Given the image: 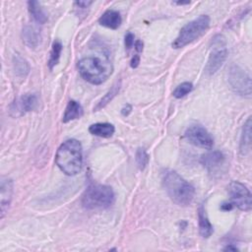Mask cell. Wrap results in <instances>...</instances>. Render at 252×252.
I'll return each instance as SVG.
<instances>
[{
  "instance_id": "obj_23",
  "label": "cell",
  "mask_w": 252,
  "mask_h": 252,
  "mask_svg": "<svg viewBox=\"0 0 252 252\" xmlns=\"http://www.w3.org/2000/svg\"><path fill=\"white\" fill-rule=\"evenodd\" d=\"M193 89V85L190 82H184L176 87V89L173 91L172 94L176 98H181L185 96L187 94H189Z\"/></svg>"
},
{
  "instance_id": "obj_20",
  "label": "cell",
  "mask_w": 252,
  "mask_h": 252,
  "mask_svg": "<svg viewBox=\"0 0 252 252\" xmlns=\"http://www.w3.org/2000/svg\"><path fill=\"white\" fill-rule=\"evenodd\" d=\"M28 9L31 16L36 23L42 25L47 21V16L37 1H29Z\"/></svg>"
},
{
  "instance_id": "obj_17",
  "label": "cell",
  "mask_w": 252,
  "mask_h": 252,
  "mask_svg": "<svg viewBox=\"0 0 252 252\" xmlns=\"http://www.w3.org/2000/svg\"><path fill=\"white\" fill-rule=\"evenodd\" d=\"M91 134L102 138H109L114 134L115 128L110 123H94L89 128Z\"/></svg>"
},
{
  "instance_id": "obj_32",
  "label": "cell",
  "mask_w": 252,
  "mask_h": 252,
  "mask_svg": "<svg viewBox=\"0 0 252 252\" xmlns=\"http://www.w3.org/2000/svg\"><path fill=\"white\" fill-rule=\"evenodd\" d=\"M190 2L189 1H186V2H176V4L178 5H185V4H189Z\"/></svg>"
},
{
  "instance_id": "obj_22",
  "label": "cell",
  "mask_w": 252,
  "mask_h": 252,
  "mask_svg": "<svg viewBox=\"0 0 252 252\" xmlns=\"http://www.w3.org/2000/svg\"><path fill=\"white\" fill-rule=\"evenodd\" d=\"M119 89H120V84L116 83V84L111 88V90H109V91L105 94V95H104L103 97H101V99L98 101V103H97V105L95 106L94 109H95V110H98V109L104 107L108 102H110V100H112V98L117 94Z\"/></svg>"
},
{
  "instance_id": "obj_6",
  "label": "cell",
  "mask_w": 252,
  "mask_h": 252,
  "mask_svg": "<svg viewBox=\"0 0 252 252\" xmlns=\"http://www.w3.org/2000/svg\"><path fill=\"white\" fill-rule=\"evenodd\" d=\"M227 57L226 40L222 34H216L211 41V51L205 68L208 75L215 74Z\"/></svg>"
},
{
  "instance_id": "obj_28",
  "label": "cell",
  "mask_w": 252,
  "mask_h": 252,
  "mask_svg": "<svg viewBox=\"0 0 252 252\" xmlns=\"http://www.w3.org/2000/svg\"><path fill=\"white\" fill-rule=\"evenodd\" d=\"M233 204L232 203H223L220 205V210L221 211H224V212H228L230 210H232L233 208Z\"/></svg>"
},
{
  "instance_id": "obj_4",
  "label": "cell",
  "mask_w": 252,
  "mask_h": 252,
  "mask_svg": "<svg viewBox=\"0 0 252 252\" xmlns=\"http://www.w3.org/2000/svg\"><path fill=\"white\" fill-rule=\"evenodd\" d=\"M114 199L115 195L110 186L92 184L82 196V205L87 210H102L110 207Z\"/></svg>"
},
{
  "instance_id": "obj_21",
  "label": "cell",
  "mask_w": 252,
  "mask_h": 252,
  "mask_svg": "<svg viewBox=\"0 0 252 252\" xmlns=\"http://www.w3.org/2000/svg\"><path fill=\"white\" fill-rule=\"evenodd\" d=\"M62 48H63V46H62V43L60 40L56 39L53 41L52 48L50 51V57L48 60V67L50 70H52L53 67H55V65L58 64Z\"/></svg>"
},
{
  "instance_id": "obj_18",
  "label": "cell",
  "mask_w": 252,
  "mask_h": 252,
  "mask_svg": "<svg viewBox=\"0 0 252 252\" xmlns=\"http://www.w3.org/2000/svg\"><path fill=\"white\" fill-rule=\"evenodd\" d=\"M23 40L30 48H35L39 43V33L32 26H26L23 30Z\"/></svg>"
},
{
  "instance_id": "obj_13",
  "label": "cell",
  "mask_w": 252,
  "mask_h": 252,
  "mask_svg": "<svg viewBox=\"0 0 252 252\" xmlns=\"http://www.w3.org/2000/svg\"><path fill=\"white\" fill-rule=\"evenodd\" d=\"M98 23L108 29L116 30L120 27L122 23V18L120 16V13L116 10H107L105 11L98 19Z\"/></svg>"
},
{
  "instance_id": "obj_14",
  "label": "cell",
  "mask_w": 252,
  "mask_h": 252,
  "mask_svg": "<svg viewBox=\"0 0 252 252\" xmlns=\"http://www.w3.org/2000/svg\"><path fill=\"white\" fill-rule=\"evenodd\" d=\"M198 220H199L200 234L205 238L210 237L214 232V227H213L211 221L209 220L206 210L203 206H200V208L198 210Z\"/></svg>"
},
{
  "instance_id": "obj_12",
  "label": "cell",
  "mask_w": 252,
  "mask_h": 252,
  "mask_svg": "<svg viewBox=\"0 0 252 252\" xmlns=\"http://www.w3.org/2000/svg\"><path fill=\"white\" fill-rule=\"evenodd\" d=\"M17 111H20L21 114L26 112L32 111L38 106V97L35 94H26L21 96L17 102H15Z\"/></svg>"
},
{
  "instance_id": "obj_30",
  "label": "cell",
  "mask_w": 252,
  "mask_h": 252,
  "mask_svg": "<svg viewBox=\"0 0 252 252\" xmlns=\"http://www.w3.org/2000/svg\"><path fill=\"white\" fill-rule=\"evenodd\" d=\"M143 46H144V43H143L142 40H136L135 41V49L138 52H141L143 50Z\"/></svg>"
},
{
  "instance_id": "obj_15",
  "label": "cell",
  "mask_w": 252,
  "mask_h": 252,
  "mask_svg": "<svg viewBox=\"0 0 252 252\" xmlns=\"http://www.w3.org/2000/svg\"><path fill=\"white\" fill-rule=\"evenodd\" d=\"M83 113H84V110L82 105L76 100H70L65 108V111L62 117V122L67 123L69 121L78 119L83 116Z\"/></svg>"
},
{
  "instance_id": "obj_11",
  "label": "cell",
  "mask_w": 252,
  "mask_h": 252,
  "mask_svg": "<svg viewBox=\"0 0 252 252\" xmlns=\"http://www.w3.org/2000/svg\"><path fill=\"white\" fill-rule=\"evenodd\" d=\"M201 163L207 170L212 173L217 171L224 162V156L220 151H214L207 153L201 157Z\"/></svg>"
},
{
  "instance_id": "obj_24",
  "label": "cell",
  "mask_w": 252,
  "mask_h": 252,
  "mask_svg": "<svg viewBox=\"0 0 252 252\" xmlns=\"http://www.w3.org/2000/svg\"><path fill=\"white\" fill-rule=\"evenodd\" d=\"M136 162H137V165L138 167L143 170L147 165H148V162H149V155L147 154V152L142 149V148H139L136 152Z\"/></svg>"
},
{
  "instance_id": "obj_27",
  "label": "cell",
  "mask_w": 252,
  "mask_h": 252,
  "mask_svg": "<svg viewBox=\"0 0 252 252\" xmlns=\"http://www.w3.org/2000/svg\"><path fill=\"white\" fill-rule=\"evenodd\" d=\"M92 3H93L92 1H77V2H75V4L79 7H81L82 9L88 8Z\"/></svg>"
},
{
  "instance_id": "obj_25",
  "label": "cell",
  "mask_w": 252,
  "mask_h": 252,
  "mask_svg": "<svg viewBox=\"0 0 252 252\" xmlns=\"http://www.w3.org/2000/svg\"><path fill=\"white\" fill-rule=\"evenodd\" d=\"M134 39H135V36H134V34L132 33V32H127L126 34H125V37H124V44H125V47L127 48V49H130L132 46H133V44H134Z\"/></svg>"
},
{
  "instance_id": "obj_3",
  "label": "cell",
  "mask_w": 252,
  "mask_h": 252,
  "mask_svg": "<svg viewBox=\"0 0 252 252\" xmlns=\"http://www.w3.org/2000/svg\"><path fill=\"white\" fill-rule=\"evenodd\" d=\"M80 75L93 85H100L105 82L112 73L111 62L107 58L99 56H87L78 62Z\"/></svg>"
},
{
  "instance_id": "obj_8",
  "label": "cell",
  "mask_w": 252,
  "mask_h": 252,
  "mask_svg": "<svg viewBox=\"0 0 252 252\" xmlns=\"http://www.w3.org/2000/svg\"><path fill=\"white\" fill-rule=\"evenodd\" d=\"M231 203L241 211L251 210V193L249 189L239 181H231L227 187Z\"/></svg>"
},
{
  "instance_id": "obj_7",
  "label": "cell",
  "mask_w": 252,
  "mask_h": 252,
  "mask_svg": "<svg viewBox=\"0 0 252 252\" xmlns=\"http://www.w3.org/2000/svg\"><path fill=\"white\" fill-rule=\"evenodd\" d=\"M228 83L235 94L245 97L251 96V78L241 67L232 65L229 68Z\"/></svg>"
},
{
  "instance_id": "obj_16",
  "label": "cell",
  "mask_w": 252,
  "mask_h": 252,
  "mask_svg": "<svg viewBox=\"0 0 252 252\" xmlns=\"http://www.w3.org/2000/svg\"><path fill=\"white\" fill-rule=\"evenodd\" d=\"M251 148V117H249L243 125L240 137V152L246 155Z\"/></svg>"
},
{
  "instance_id": "obj_10",
  "label": "cell",
  "mask_w": 252,
  "mask_h": 252,
  "mask_svg": "<svg viewBox=\"0 0 252 252\" xmlns=\"http://www.w3.org/2000/svg\"><path fill=\"white\" fill-rule=\"evenodd\" d=\"M0 202H1V219L4 218L10 206L13 195V181L8 177L1 178L0 185Z\"/></svg>"
},
{
  "instance_id": "obj_9",
  "label": "cell",
  "mask_w": 252,
  "mask_h": 252,
  "mask_svg": "<svg viewBox=\"0 0 252 252\" xmlns=\"http://www.w3.org/2000/svg\"><path fill=\"white\" fill-rule=\"evenodd\" d=\"M186 139L196 147L203 149H211L214 140L211 134L201 125H191L185 132Z\"/></svg>"
},
{
  "instance_id": "obj_19",
  "label": "cell",
  "mask_w": 252,
  "mask_h": 252,
  "mask_svg": "<svg viewBox=\"0 0 252 252\" xmlns=\"http://www.w3.org/2000/svg\"><path fill=\"white\" fill-rule=\"evenodd\" d=\"M13 67L16 75L20 78H26L30 72V65L28 61L19 53H16L13 56Z\"/></svg>"
},
{
  "instance_id": "obj_31",
  "label": "cell",
  "mask_w": 252,
  "mask_h": 252,
  "mask_svg": "<svg viewBox=\"0 0 252 252\" xmlns=\"http://www.w3.org/2000/svg\"><path fill=\"white\" fill-rule=\"evenodd\" d=\"M223 250H224V251H237L238 249H237L235 246H233V245L230 244V245H227Z\"/></svg>"
},
{
  "instance_id": "obj_5",
  "label": "cell",
  "mask_w": 252,
  "mask_h": 252,
  "mask_svg": "<svg viewBox=\"0 0 252 252\" xmlns=\"http://www.w3.org/2000/svg\"><path fill=\"white\" fill-rule=\"evenodd\" d=\"M209 26L210 17L208 15H201L193 21L187 23L180 30L177 37L172 42V47L178 49L193 42L206 32Z\"/></svg>"
},
{
  "instance_id": "obj_2",
  "label": "cell",
  "mask_w": 252,
  "mask_h": 252,
  "mask_svg": "<svg viewBox=\"0 0 252 252\" xmlns=\"http://www.w3.org/2000/svg\"><path fill=\"white\" fill-rule=\"evenodd\" d=\"M162 184L170 199L179 206L190 205L195 196V188L176 171L166 169L162 172Z\"/></svg>"
},
{
  "instance_id": "obj_29",
  "label": "cell",
  "mask_w": 252,
  "mask_h": 252,
  "mask_svg": "<svg viewBox=\"0 0 252 252\" xmlns=\"http://www.w3.org/2000/svg\"><path fill=\"white\" fill-rule=\"evenodd\" d=\"M131 110H132V106H131L130 104H126V105H124V107L121 109V113H122L123 116H127V115L131 112Z\"/></svg>"
},
{
  "instance_id": "obj_1",
  "label": "cell",
  "mask_w": 252,
  "mask_h": 252,
  "mask_svg": "<svg viewBox=\"0 0 252 252\" xmlns=\"http://www.w3.org/2000/svg\"><path fill=\"white\" fill-rule=\"evenodd\" d=\"M56 165L66 175L78 174L83 166V149L76 139L65 141L58 148L55 155Z\"/></svg>"
},
{
  "instance_id": "obj_26",
  "label": "cell",
  "mask_w": 252,
  "mask_h": 252,
  "mask_svg": "<svg viewBox=\"0 0 252 252\" xmlns=\"http://www.w3.org/2000/svg\"><path fill=\"white\" fill-rule=\"evenodd\" d=\"M139 63H140V56H139L138 54H136V55H134L133 58L131 59L130 66H131L132 68H137L138 65H139Z\"/></svg>"
}]
</instances>
